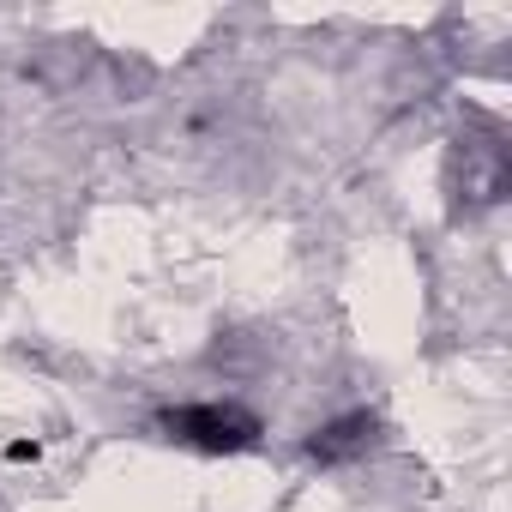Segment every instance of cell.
Returning a JSON list of instances; mask_svg holds the SVG:
<instances>
[{"mask_svg":"<svg viewBox=\"0 0 512 512\" xmlns=\"http://www.w3.org/2000/svg\"><path fill=\"white\" fill-rule=\"evenodd\" d=\"M163 440L187 446V452H211V458H235L247 446H260V416L223 404V398H199V404H169L157 416Z\"/></svg>","mask_w":512,"mask_h":512,"instance_id":"cell-1","label":"cell"},{"mask_svg":"<svg viewBox=\"0 0 512 512\" xmlns=\"http://www.w3.org/2000/svg\"><path fill=\"white\" fill-rule=\"evenodd\" d=\"M374 416L368 410H350V416H338V422H326V428H314V440H308V452L320 458V464H344V458H362L368 446H374Z\"/></svg>","mask_w":512,"mask_h":512,"instance_id":"cell-2","label":"cell"}]
</instances>
